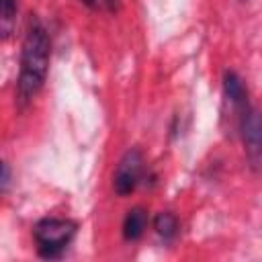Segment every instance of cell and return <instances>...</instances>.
Instances as JSON below:
<instances>
[{"label": "cell", "instance_id": "1", "mask_svg": "<svg viewBox=\"0 0 262 262\" xmlns=\"http://www.w3.org/2000/svg\"><path fill=\"white\" fill-rule=\"evenodd\" d=\"M51 41L45 25L37 14H31L23 45H20V63L16 78V102L18 106L29 104L39 90L43 88L49 72Z\"/></svg>", "mask_w": 262, "mask_h": 262}, {"label": "cell", "instance_id": "2", "mask_svg": "<svg viewBox=\"0 0 262 262\" xmlns=\"http://www.w3.org/2000/svg\"><path fill=\"white\" fill-rule=\"evenodd\" d=\"M78 233V223L68 217H43L33 225L37 254L43 260H59Z\"/></svg>", "mask_w": 262, "mask_h": 262}, {"label": "cell", "instance_id": "3", "mask_svg": "<svg viewBox=\"0 0 262 262\" xmlns=\"http://www.w3.org/2000/svg\"><path fill=\"white\" fill-rule=\"evenodd\" d=\"M239 133L246 149V160L252 172H262V111L248 104L239 113Z\"/></svg>", "mask_w": 262, "mask_h": 262}, {"label": "cell", "instance_id": "4", "mask_svg": "<svg viewBox=\"0 0 262 262\" xmlns=\"http://www.w3.org/2000/svg\"><path fill=\"white\" fill-rule=\"evenodd\" d=\"M141 176H143V156L139 149L131 147L121 156V160L115 168L113 190L119 196H129L141 182Z\"/></svg>", "mask_w": 262, "mask_h": 262}, {"label": "cell", "instance_id": "5", "mask_svg": "<svg viewBox=\"0 0 262 262\" xmlns=\"http://www.w3.org/2000/svg\"><path fill=\"white\" fill-rule=\"evenodd\" d=\"M223 94L225 98L242 113L250 102H248V88L242 80V76L233 70H225L223 72Z\"/></svg>", "mask_w": 262, "mask_h": 262}, {"label": "cell", "instance_id": "6", "mask_svg": "<svg viewBox=\"0 0 262 262\" xmlns=\"http://www.w3.org/2000/svg\"><path fill=\"white\" fill-rule=\"evenodd\" d=\"M147 221H149V215H147V211L143 207L129 209L125 213V219H123V225H121V231H123L125 242H137L145 233Z\"/></svg>", "mask_w": 262, "mask_h": 262}, {"label": "cell", "instance_id": "7", "mask_svg": "<svg viewBox=\"0 0 262 262\" xmlns=\"http://www.w3.org/2000/svg\"><path fill=\"white\" fill-rule=\"evenodd\" d=\"M154 229L164 242H172L178 235V229H180L178 217L172 211H162L154 217Z\"/></svg>", "mask_w": 262, "mask_h": 262}, {"label": "cell", "instance_id": "8", "mask_svg": "<svg viewBox=\"0 0 262 262\" xmlns=\"http://www.w3.org/2000/svg\"><path fill=\"white\" fill-rule=\"evenodd\" d=\"M16 0H2V16H0V29H2V37L8 39L10 33L14 31L16 25Z\"/></svg>", "mask_w": 262, "mask_h": 262}, {"label": "cell", "instance_id": "9", "mask_svg": "<svg viewBox=\"0 0 262 262\" xmlns=\"http://www.w3.org/2000/svg\"><path fill=\"white\" fill-rule=\"evenodd\" d=\"M0 186H2V192L6 194L8 192V186H10V166L6 162L2 164V180H0Z\"/></svg>", "mask_w": 262, "mask_h": 262}, {"label": "cell", "instance_id": "10", "mask_svg": "<svg viewBox=\"0 0 262 262\" xmlns=\"http://www.w3.org/2000/svg\"><path fill=\"white\" fill-rule=\"evenodd\" d=\"M84 6H88V8H96L98 6V0H80Z\"/></svg>", "mask_w": 262, "mask_h": 262}]
</instances>
